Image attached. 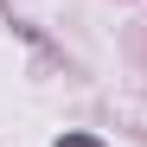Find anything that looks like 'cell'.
Segmentation results:
<instances>
[{
	"instance_id": "1",
	"label": "cell",
	"mask_w": 147,
	"mask_h": 147,
	"mask_svg": "<svg viewBox=\"0 0 147 147\" xmlns=\"http://www.w3.org/2000/svg\"><path fill=\"white\" fill-rule=\"evenodd\" d=\"M51 147H102V141H96V134H58Z\"/></svg>"
}]
</instances>
